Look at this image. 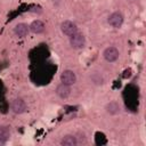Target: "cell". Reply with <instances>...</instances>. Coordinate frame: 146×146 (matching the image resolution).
<instances>
[{"label":"cell","instance_id":"obj_10","mask_svg":"<svg viewBox=\"0 0 146 146\" xmlns=\"http://www.w3.org/2000/svg\"><path fill=\"white\" fill-rule=\"evenodd\" d=\"M60 145H63V146H75V145H78V139H76V137H74L72 135H66L62 138Z\"/></svg>","mask_w":146,"mask_h":146},{"label":"cell","instance_id":"obj_9","mask_svg":"<svg viewBox=\"0 0 146 146\" xmlns=\"http://www.w3.org/2000/svg\"><path fill=\"white\" fill-rule=\"evenodd\" d=\"M56 94L60 98H67L71 95V88H70V86H67L65 83H60L56 88Z\"/></svg>","mask_w":146,"mask_h":146},{"label":"cell","instance_id":"obj_6","mask_svg":"<svg viewBox=\"0 0 146 146\" xmlns=\"http://www.w3.org/2000/svg\"><path fill=\"white\" fill-rule=\"evenodd\" d=\"M119 50L115 48V47H107L105 50H104V52H103V56H104V58L107 60V62H110V63H113V62H115L117 58H119Z\"/></svg>","mask_w":146,"mask_h":146},{"label":"cell","instance_id":"obj_1","mask_svg":"<svg viewBox=\"0 0 146 146\" xmlns=\"http://www.w3.org/2000/svg\"><path fill=\"white\" fill-rule=\"evenodd\" d=\"M60 31L67 35V36H71L73 34H75L78 32V26L75 23H73L72 21H64L62 24H60Z\"/></svg>","mask_w":146,"mask_h":146},{"label":"cell","instance_id":"obj_12","mask_svg":"<svg viewBox=\"0 0 146 146\" xmlns=\"http://www.w3.org/2000/svg\"><path fill=\"white\" fill-rule=\"evenodd\" d=\"M106 111H107L110 114H116V113L120 112V106H119L117 103H115V102H111L110 104H107V106H106Z\"/></svg>","mask_w":146,"mask_h":146},{"label":"cell","instance_id":"obj_11","mask_svg":"<svg viewBox=\"0 0 146 146\" xmlns=\"http://www.w3.org/2000/svg\"><path fill=\"white\" fill-rule=\"evenodd\" d=\"M10 135H11V131H10V127L8 125H1L0 127V139L6 141L10 138Z\"/></svg>","mask_w":146,"mask_h":146},{"label":"cell","instance_id":"obj_4","mask_svg":"<svg viewBox=\"0 0 146 146\" xmlns=\"http://www.w3.org/2000/svg\"><path fill=\"white\" fill-rule=\"evenodd\" d=\"M123 15L120 11H115L108 16V24L115 29H119L123 24Z\"/></svg>","mask_w":146,"mask_h":146},{"label":"cell","instance_id":"obj_14","mask_svg":"<svg viewBox=\"0 0 146 146\" xmlns=\"http://www.w3.org/2000/svg\"><path fill=\"white\" fill-rule=\"evenodd\" d=\"M5 144H6V141H3V140L0 139V146H1V145H5Z\"/></svg>","mask_w":146,"mask_h":146},{"label":"cell","instance_id":"obj_3","mask_svg":"<svg viewBox=\"0 0 146 146\" xmlns=\"http://www.w3.org/2000/svg\"><path fill=\"white\" fill-rule=\"evenodd\" d=\"M60 82L67 86H72L76 82V75L72 70H65L60 74Z\"/></svg>","mask_w":146,"mask_h":146},{"label":"cell","instance_id":"obj_2","mask_svg":"<svg viewBox=\"0 0 146 146\" xmlns=\"http://www.w3.org/2000/svg\"><path fill=\"white\" fill-rule=\"evenodd\" d=\"M70 44L74 49H81L86 44V38L83 36V34L76 32L75 34L70 36Z\"/></svg>","mask_w":146,"mask_h":146},{"label":"cell","instance_id":"obj_5","mask_svg":"<svg viewBox=\"0 0 146 146\" xmlns=\"http://www.w3.org/2000/svg\"><path fill=\"white\" fill-rule=\"evenodd\" d=\"M11 111L16 114H22L26 111V103L22 98H15L11 102Z\"/></svg>","mask_w":146,"mask_h":146},{"label":"cell","instance_id":"obj_8","mask_svg":"<svg viewBox=\"0 0 146 146\" xmlns=\"http://www.w3.org/2000/svg\"><path fill=\"white\" fill-rule=\"evenodd\" d=\"M29 27H30V31L33 32V33H35V34H40V33H42V32L44 31V29H46L43 22H41L40 19H35V21H33V22L29 25Z\"/></svg>","mask_w":146,"mask_h":146},{"label":"cell","instance_id":"obj_13","mask_svg":"<svg viewBox=\"0 0 146 146\" xmlns=\"http://www.w3.org/2000/svg\"><path fill=\"white\" fill-rule=\"evenodd\" d=\"M91 79H92V81H94L95 83H97V84L103 83V79H102V76H100V75H98V78H96V76H95V74H94Z\"/></svg>","mask_w":146,"mask_h":146},{"label":"cell","instance_id":"obj_7","mask_svg":"<svg viewBox=\"0 0 146 146\" xmlns=\"http://www.w3.org/2000/svg\"><path fill=\"white\" fill-rule=\"evenodd\" d=\"M29 32H30V27L25 23H18L14 29V33L18 38H25L29 34Z\"/></svg>","mask_w":146,"mask_h":146}]
</instances>
